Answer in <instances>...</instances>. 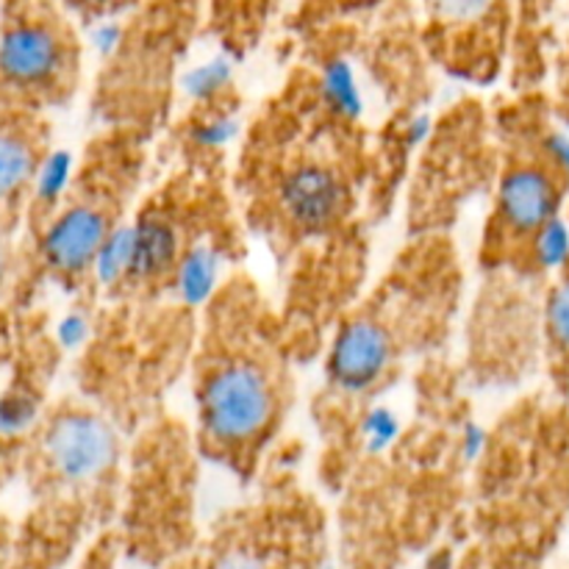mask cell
<instances>
[{"label":"cell","mask_w":569,"mask_h":569,"mask_svg":"<svg viewBox=\"0 0 569 569\" xmlns=\"http://www.w3.org/2000/svg\"><path fill=\"white\" fill-rule=\"evenodd\" d=\"M198 415L206 439L228 450L259 445L278 420V389L250 356H228L203 376Z\"/></svg>","instance_id":"6da1fadb"},{"label":"cell","mask_w":569,"mask_h":569,"mask_svg":"<svg viewBox=\"0 0 569 569\" xmlns=\"http://www.w3.org/2000/svg\"><path fill=\"white\" fill-rule=\"evenodd\" d=\"M70 59V37L53 14L17 17L0 37V72L17 83H48Z\"/></svg>","instance_id":"7a4b0ae2"},{"label":"cell","mask_w":569,"mask_h":569,"mask_svg":"<svg viewBox=\"0 0 569 569\" xmlns=\"http://www.w3.org/2000/svg\"><path fill=\"white\" fill-rule=\"evenodd\" d=\"M48 456L70 481H89L109 470L117 456V439L100 417L70 415L48 431Z\"/></svg>","instance_id":"3957f363"},{"label":"cell","mask_w":569,"mask_h":569,"mask_svg":"<svg viewBox=\"0 0 569 569\" xmlns=\"http://www.w3.org/2000/svg\"><path fill=\"white\" fill-rule=\"evenodd\" d=\"M109 242V220L92 206L64 211L44 233V259L61 272H78L100 259Z\"/></svg>","instance_id":"277c9868"},{"label":"cell","mask_w":569,"mask_h":569,"mask_svg":"<svg viewBox=\"0 0 569 569\" xmlns=\"http://www.w3.org/2000/svg\"><path fill=\"white\" fill-rule=\"evenodd\" d=\"M389 359H392V342L389 333L376 322H353L339 333L331 353V372L339 387L367 389L387 372Z\"/></svg>","instance_id":"5b68a950"},{"label":"cell","mask_w":569,"mask_h":569,"mask_svg":"<svg viewBox=\"0 0 569 569\" xmlns=\"http://www.w3.org/2000/svg\"><path fill=\"white\" fill-rule=\"evenodd\" d=\"M500 217L517 231H542L553 222L559 209V187L542 170L509 172L500 187Z\"/></svg>","instance_id":"8992f818"},{"label":"cell","mask_w":569,"mask_h":569,"mask_svg":"<svg viewBox=\"0 0 569 569\" xmlns=\"http://www.w3.org/2000/svg\"><path fill=\"white\" fill-rule=\"evenodd\" d=\"M428 26L442 39H500L511 0H422Z\"/></svg>","instance_id":"52a82bcc"},{"label":"cell","mask_w":569,"mask_h":569,"mask_svg":"<svg viewBox=\"0 0 569 569\" xmlns=\"http://www.w3.org/2000/svg\"><path fill=\"white\" fill-rule=\"evenodd\" d=\"M287 206L295 220L306 222V226H322L342 206V187L328 170L309 167L289 178Z\"/></svg>","instance_id":"ba28073f"},{"label":"cell","mask_w":569,"mask_h":569,"mask_svg":"<svg viewBox=\"0 0 569 569\" xmlns=\"http://www.w3.org/2000/svg\"><path fill=\"white\" fill-rule=\"evenodd\" d=\"M33 172V150L17 133L0 131V198L14 194Z\"/></svg>","instance_id":"9c48e42d"},{"label":"cell","mask_w":569,"mask_h":569,"mask_svg":"<svg viewBox=\"0 0 569 569\" xmlns=\"http://www.w3.org/2000/svg\"><path fill=\"white\" fill-rule=\"evenodd\" d=\"M548 322L556 342L569 350V281L561 283V287L553 292V298H550Z\"/></svg>","instance_id":"30bf717a"},{"label":"cell","mask_w":569,"mask_h":569,"mask_svg":"<svg viewBox=\"0 0 569 569\" xmlns=\"http://www.w3.org/2000/svg\"><path fill=\"white\" fill-rule=\"evenodd\" d=\"M383 0H306L303 11L311 17H342L353 11L376 9Z\"/></svg>","instance_id":"8fae6325"},{"label":"cell","mask_w":569,"mask_h":569,"mask_svg":"<svg viewBox=\"0 0 569 569\" xmlns=\"http://www.w3.org/2000/svg\"><path fill=\"white\" fill-rule=\"evenodd\" d=\"M209 569H272L270 559L253 548H231L217 556Z\"/></svg>","instance_id":"7c38bea8"},{"label":"cell","mask_w":569,"mask_h":569,"mask_svg":"<svg viewBox=\"0 0 569 569\" xmlns=\"http://www.w3.org/2000/svg\"><path fill=\"white\" fill-rule=\"evenodd\" d=\"M142 3L144 0H67V6H70V9L81 11L83 17H92V20L122 14V11H133L137 6H142Z\"/></svg>","instance_id":"4fadbf2b"},{"label":"cell","mask_w":569,"mask_h":569,"mask_svg":"<svg viewBox=\"0 0 569 569\" xmlns=\"http://www.w3.org/2000/svg\"><path fill=\"white\" fill-rule=\"evenodd\" d=\"M33 420V403L26 398H6L0 403V431H17Z\"/></svg>","instance_id":"5bb4252c"},{"label":"cell","mask_w":569,"mask_h":569,"mask_svg":"<svg viewBox=\"0 0 569 569\" xmlns=\"http://www.w3.org/2000/svg\"><path fill=\"white\" fill-rule=\"evenodd\" d=\"M64 181H67V156H53V159L44 164L42 178H39V194H42L44 200L56 198L59 189L64 187Z\"/></svg>","instance_id":"9a60e30c"},{"label":"cell","mask_w":569,"mask_h":569,"mask_svg":"<svg viewBox=\"0 0 569 569\" xmlns=\"http://www.w3.org/2000/svg\"><path fill=\"white\" fill-rule=\"evenodd\" d=\"M226 6H237V9H242V6H261V9H267V6L272 3V0H222Z\"/></svg>","instance_id":"2e32d148"},{"label":"cell","mask_w":569,"mask_h":569,"mask_svg":"<svg viewBox=\"0 0 569 569\" xmlns=\"http://www.w3.org/2000/svg\"><path fill=\"white\" fill-rule=\"evenodd\" d=\"M428 569H450V559L448 556H437V559H431Z\"/></svg>","instance_id":"e0dca14e"},{"label":"cell","mask_w":569,"mask_h":569,"mask_svg":"<svg viewBox=\"0 0 569 569\" xmlns=\"http://www.w3.org/2000/svg\"><path fill=\"white\" fill-rule=\"evenodd\" d=\"M6 264H9V259H6V248L0 244V281H3V276H6Z\"/></svg>","instance_id":"ac0fdd59"}]
</instances>
